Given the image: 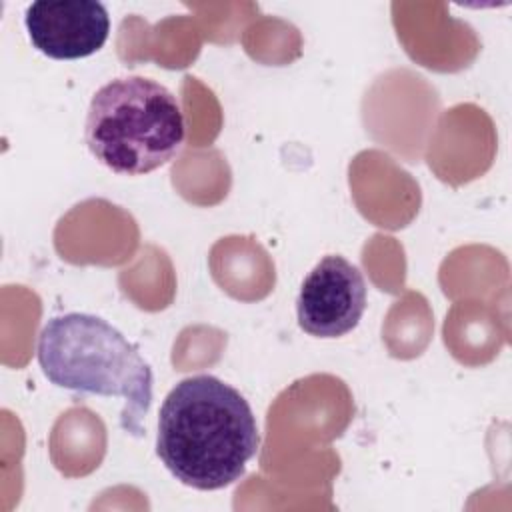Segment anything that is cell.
<instances>
[{
  "label": "cell",
  "mask_w": 512,
  "mask_h": 512,
  "mask_svg": "<svg viewBox=\"0 0 512 512\" xmlns=\"http://www.w3.org/2000/svg\"><path fill=\"white\" fill-rule=\"evenodd\" d=\"M258 446V424L248 400L212 374L180 380L160 406L156 454L190 488L234 484Z\"/></svg>",
  "instance_id": "obj_1"
},
{
  "label": "cell",
  "mask_w": 512,
  "mask_h": 512,
  "mask_svg": "<svg viewBox=\"0 0 512 512\" xmlns=\"http://www.w3.org/2000/svg\"><path fill=\"white\" fill-rule=\"evenodd\" d=\"M42 374L58 388L118 396L124 400L120 426L142 434L152 404V368L140 350L104 318L66 312L50 318L36 344Z\"/></svg>",
  "instance_id": "obj_2"
},
{
  "label": "cell",
  "mask_w": 512,
  "mask_h": 512,
  "mask_svg": "<svg viewBox=\"0 0 512 512\" xmlns=\"http://www.w3.org/2000/svg\"><path fill=\"white\" fill-rule=\"evenodd\" d=\"M184 138L186 122L176 96L152 78L118 76L90 100L86 146L116 174L140 176L168 164Z\"/></svg>",
  "instance_id": "obj_3"
},
{
  "label": "cell",
  "mask_w": 512,
  "mask_h": 512,
  "mask_svg": "<svg viewBox=\"0 0 512 512\" xmlns=\"http://www.w3.org/2000/svg\"><path fill=\"white\" fill-rule=\"evenodd\" d=\"M368 288L358 266L344 256H324L304 278L296 298L298 326L316 338L352 332L366 310Z\"/></svg>",
  "instance_id": "obj_4"
},
{
  "label": "cell",
  "mask_w": 512,
  "mask_h": 512,
  "mask_svg": "<svg viewBox=\"0 0 512 512\" xmlns=\"http://www.w3.org/2000/svg\"><path fill=\"white\" fill-rule=\"evenodd\" d=\"M24 24L32 46L54 60H78L108 40L110 16L96 0H38L26 8Z\"/></svg>",
  "instance_id": "obj_5"
}]
</instances>
